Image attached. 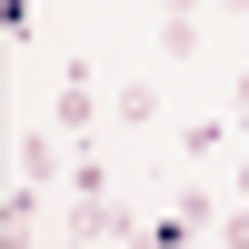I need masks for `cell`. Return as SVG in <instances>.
I'll return each instance as SVG.
<instances>
[{
  "mask_svg": "<svg viewBox=\"0 0 249 249\" xmlns=\"http://www.w3.org/2000/svg\"><path fill=\"white\" fill-rule=\"evenodd\" d=\"M70 199H110V170H100V150L70 160Z\"/></svg>",
  "mask_w": 249,
  "mask_h": 249,
  "instance_id": "obj_6",
  "label": "cell"
},
{
  "mask_svg": "<svg viewBox=\"0 0 249 249\" xmlns=\"http://www.w3.org/2000/svg\"><path fill=\"white\" fill-rule=\"evenodd\" d=\"M140 239H150V249H199V230H179L170 210H160V219H150V230H140Z\"/></svg>",
  "mask_w": 249,
  "mask_h": 249,
  "instance_id": "obj_8",
  "label": "cell"
},
{
  "mask_svg": "<svg viewBox=\"0 0 249 249\" xmlns=\"http://www.w3.org/2000/svg\"><path fill=\"white\" fill-rule=\"evenodd\" d=\"M160 60H199V20H160Z\"/></svg>",
  "mask_w": 249,
  "mask_h": 249,
  "instance_id": "obj_7",
  "label": "cell"
},
{
  "mask_svg": "<svg viewBox=\"0 0 249 249\" xmlns=\"http://www.w3.org/2000/svg\"><path fill=\"white\" fill-rule=\"evenodd\" d=\"M210 10H230V20H249V0H210Z\"/></svg>",
  "mask_w": 249,
  "mask_h": 249,
  "instance_id": "obj_11",
  "label": "cell"
},
{
  "mask_svg": "<svg viewBox=\"0 0 249 249\" xmlns=\"http://www.w3.org/2000/svg\"><path fill=\"white\" fill-rule=\"evenodd\" d=\"M110 110H120V120H130V130H150V120H160V90H150V80H130V90H120V100H110Z\"/></svg>",
  "mask_w": 249,
  "mask_h": 249,
  "instance_id": "obj_5",
  "label": "cell"
},
{
  "mask_svg": "<svg viewBox=\"0 0 249 249\" xmlns=\"http://www.w3.org/2000/svg\"><path fill=\"white\" fill-rule=\"evenodd\" d=\"M219 210H230L219 190H179V199H170V219H179V230H199V239L219 230Z\"/></svg>",
  "mask_w": 249,
  "mask_h": 249,
  "instance_id": "obj_4",
  "label": "cell"
},
{
  "mask_svg": "<svg viewBox=\"0 0 249 249\" xmlns=\"http://www.w3.org/2000/svg\"><path fill=\"white\" fill-rule=\"evenodd\" d=\"M90 120H100L90 60H70V70H60V100H50V130H60V140H90Z\"/></svg>",
  "mask_w": 249,
  "mask_h": 249,
  "instance_id": "obj_2",
  "label": "cell"
},
{
  "mask_svg": "<svg viewBox=\"0 0 249 249\" xmlns=\"http://www.w3.org/2000/svg\"><path fill=\"white\" fill-rule=\"evenodd\" d=\"M219 249H249V199H230V210H219V230H210Z\"/></svg>",
  "mask_w": 249,
  "mask_h": 249,
  "instance_id": "obj_9",
  "label": "cell"
},
{
  "mask_svg": "<svg viewBox=\"0 0 249 249\" xmlns=\"http://www.w3.org/2000/svg\"><path fill=\"white\" fill-rule=\"evenodd\" d=\"M199 10H210V0H160V20H199Z\"/></svg>",
  "mask_w": 249,
  "mask_h": 249,
  "instance_id": "obj_10",
  "label": "cell"
},
{
  "mask_svg": "<svg viewBox=\"0 0 249 249\" xmlns=\"http://www.w3.org/2000/svg\"><path fill=\"white\" fill-rule=\"evenodd\" d=\"M10 179H40V190H70V160H60V130H20Z\"/></svg>",
  "mask_w": 249,
  "mask_h": 249,
  "instance_id": "obj_3",
  "label": "cell"
},
{
  "mask_svg": "<svg viewBox=\"0 0 249 249\" xmlns=\"http://www.w3.org/2000/svg\"><path fill=\"white\" fill-rule=\"evenodd\" d=\"M60 230H70V249H140L150 219H130L120 199H70V219H60Z\"/></svg>",
  "mask_w": 249,
  "mask_h": 249,
  "instance_id": "obj_1",
  "label": "cell"
}]
</instances>
